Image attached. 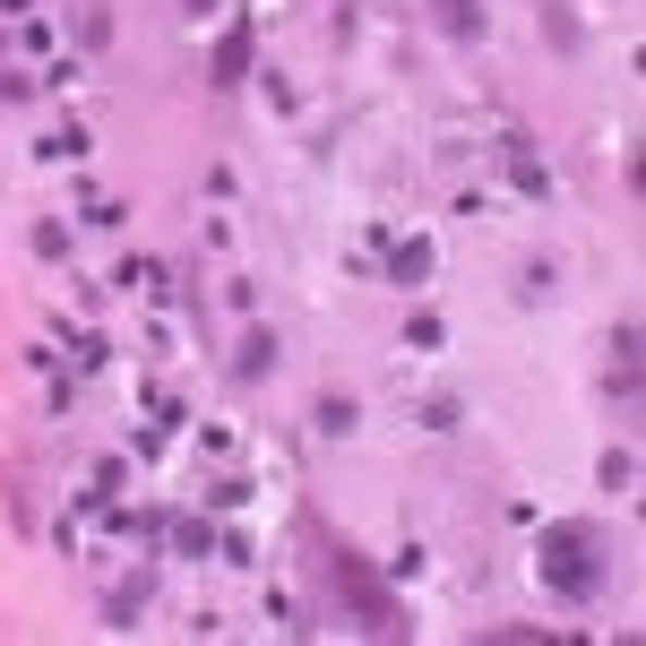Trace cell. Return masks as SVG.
Wrapping results in <instances>:
<instances>
[{"label":"cell","instance_id":"1","mask_svg":"<svg viewBox=\"0 0 646 646\" xmlns=\"http://www.w3.org/2000/svg\"><path fill=\"white\" fill-rule=\"evenodd\" d=\"M543 586H560L569 604H586V595L604 586V551H595L586 526H551V535H543Z\"/></svg>","mask_w":646,"mask_h":646},{"label":"cell","instance_id":"2","mask_svg":"<svg viewBox=\"0 0 646 646\" xmlns=\"http://www.w3.org/2000/svg\"><path fill=\"white\" fill-rule=\"evenodd\" d=\"M500 164H509L518 199H551V173H543V156H535V138H526V129H509V138H500Z\"/></svg>","mask_w":646,"mask_h":646},{"label":"cell","instance_id":"3","mask_svg":"<svg viewBox=\"0 0 646 646\" xmlns=\"http://www.w3.org/2000/svg\"><path fill=\"white\" fill-rule=\"evenodd\" d=\"M336 586L353 595V612H362V630H397V604H388V595H380V586H371V577H362L353 560H336Z\"/></svg>","mask_w":646,"mask_h":646},{"label":"cell","instance_id":"4","mask_svg":"<svg viewBox=\"0 0 646 646\" xmlns=\"http://www.w3.org/2000/svg\"><path fill=\"white\" fill-rule=\"evenodd\" d=\"M431 17H439V35H457V44H483V0H431Z\"/></svg>","mask_w":646,"mask_h":646},{"label":"cell","instance_id":"5","mask_svg":"<svg viewBox=\"0 0 646 646\" xmlns=\"http://www.w3.org/2000/svg\"><path fill=\"white\" fill-rule=\"evenodd\" d=\"M388 276H397V285H423V276H431V241H423V233L388 250Z\"/></svg>","mask_w":646,"mask_h":646},{"label":"cell","instance_id":"6","mask_svg":"<svg viewBox=\"0 0 646 646\" xmlns=\"http://www.w3.org/2000/svg\"><path fill=\"white\" fill-rule=\"evenodd\" d=\"M241 70H250V26H233V35H224V44H215V78H224V87H233V78H241Z\"/></svg>","mask_w":646,"mask_h":646},{"label":"cell","instance_id":"7","mask_svg":"<svg viewBox=\"0 0 646 646\" xmlns=\"http://www.w3.org/2000/svg\"><path fill=\"white\" fill-rule=\"evenodd\" d=\"M233 371H241V380H268V371H276V336H250V345L233 353Z\"/></svg>","mask_w":646,"mask_h":646},{"label":"cell","instance_id":"8","mask_svg":"<svg viewBox=\"0 0 646 646\" xmlns=\"http://www.w3.org/2000/svg\"><path fill=\"white\" fill-rule=\"evenodd\" d=\"M604 483H612V492H630V483H638V457H630V448H612V457H604Z\"/></svg>","mask_w":646,"mask_h":646},{"label":"cell","instance_id":"9","mask_svg":"<svg viewBox=\"0 0 646 646\" xmlns=\"http://www.w3.org/2000/svg\"><path fill=\"white\" fill-rule=\"evenodd\" d=\"M320 431H327V439H336V431H353V406H345V397H327V406H320Z\"/></svg>","mask_w":646,"mask_h":646},{"label":"cell","instance_id":"10","mask_svg":"<svg viewBox=\"0 0 646 646\" xmlns=\"http://www.w3.org/2000/svg\"><path fill=\"white\" fill-rule=\"evenodd\" d=\"M406 345H414V353H439V320H431V311H423V320L406 327Z\"/></svg>","mask_w":646,"mask_h":646},{"label":"cell","instance_id":"11","mask_svg":"<svg viewBox=\"0 0 646 646\" xmlns=\"http://www.w3.org/2000/svg\"><path fill=\"white\" fill-rule=\"evenodd\" d=\"M190 9H199V17H208V9H215V0H190Z\"/></svg>","mask_w":646,"mask_h":646}]
</instances>
